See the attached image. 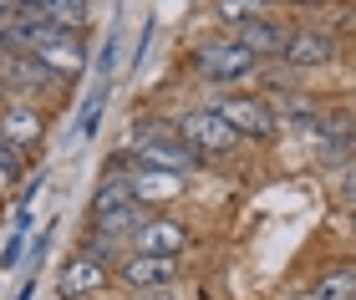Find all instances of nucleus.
Masks as SVG:
<instances>
[{"instance_id":"f257e3e1","label":"nucleus","mask_w":356,"mask_h":300,"mask_svg":"<svg viewBox=\"0 0 356 300\" xmlns=\"http://www.w3.org/2000/svg\"><path fill=\"white\" fill-rule=\"evenodd\" d=\"M188 72L209 87H239V82H254L260 56H254L250 46H239L234 36L229 41H199L188 51Z\"/></svg>"},{"instance_id":"f03ea898","label":"nucleus","mask_w":356,"mask_h":300,"mask_svg":"<svg viewBox=\"0 0 356 300\" xmlns=\"http://www.w3.org/2000/svg\"><path fill=\"white\" fill-rule=\"evenodd\" d=\"M0 76H6V87H10V97L15 102H61L72 92V82L61 72H51L36 51H0Z\"/></svg>"},{"instance_id":"7ed1b4c3","label":"nucleus","mask_w":356,"mask_h":300,"mask_svg":"<svg viewBox=\"0 0 356 300\" xmlns=\"http://www.w3.org/2000/svg\"><path fill=\"white\" fill-rule=\"evenodd\" d=\"M214 112L229 122L239 138H250V143H270L275 133H280V117H275V107L265 97H250V92H224V97L209 102Z\"/></svg>"},{"instance_id":"20e7f679","label":"nucleus","mask_w":356,"mask_h":300,"mask_svg":"<svg viewBox=\"0 0 356 300\" xmlns=\"http://www.w3.org/2000/svg\"><path fill=\"white\" fill-rule=\"evenodd\" d=\"M178 138H184V143L199 153V158H224V153H234L239 143H245V138H239V133H234V128H229V122H224L209 102L178 117Z\"/></svg>"},{"instance_id":"39448f33","label":"nucleus","mask_w":356,"mask_h":300,"mask_svg":"<svg viewBox=\"0 0 356 300\" xmlns=\"http://www.w3.org/2000/svg\"><path fill=\"white\" fill-rule=\"evenodd\" d=\"M112 280H118V270H107L102 260H92V255H67L61 260V270H56V295L61 300H97Z\"/></svg>"},{"instance_id":"423d86ee","label":"nucleus","mask_w":356,"mask_h":300,"mask_svg":"<svg viewBox=\"0 0 356 300\" xmlns=\"http://www.w3.org/2000/svg\"><path fill=\"white\" fill-rule=\"evenodd\" d=\"M173 280H178V255H127L118 265V285L122 290H173Z\"/></svg>"},{"instance_id":"0eeeda50","label":"nucleus","mask_w":356,"mask_h":300,"mask_svg":"<svg viewBox=\"0 0 356 300\" xmlns=\"http://www.w3.org/2000/svg\"><path fill=\"white\" fill-rule=\"evenodd\" d=\"M188 240H193V234H188L184 219H173V214H153L148 224L133 234L127 255H184Z\"/></svg>"},{"instance_id":"6e6552de","label":"nucleus","mask_w":356,"mask_h":300,"mask_svg":"<svg viewBox=\"0 0 356 300\" xmlns=\"http://www.w3.org/2000/svg\"><path fill=\"white\" fill-rule=\"evenodd\" d=\"M341 56V41L331 36V31H296L290 46L280 51V61L290 72H311V67H331V61Z\"/></svg>"},{"instance_id":"1a4fd4ad","label":"nucleus","mask_w":356,"mask_h":300,"mask_svg":"<svg viewBox=\"0 0 356 300\" xmlns=\"http://www.w3.org/2000/svg\"><path fill=\"white\" fill-rule=\"evenodd\" d=\"M0 138L6 143H15L21 153H31L46 138V112L36 102H10V107H0Z\"/></svg>"},{"instance_id":"9d476101","label":"nucleus","mask_w":356,"mask_h":300,"mask_svg":"<svg viewBox=\"0 0 356 300\" xmlns=\"http://www.w3.org/2000/svg\"><path fill=\"white\" fill-rule=\"evenodd\" d=\"M290 36H296V31H290L285 21H275V15H254V21H245V26L234 31V41L250 46L260 61H280V51L290 46Z\"/></svg>"},{"instance_id":"9b49d317","label":"nucleus","mask_w":356,"mask_h":300,"mask_svg":"<svg viewBox=\"0 0 356 300\" xmlns=\"http://www.w3.org/2000/svg\"><path fill=\"white\" fill-rule=\"evenodd\" d=\"M133 168H138V163L127 158V168H122V163H112V168L102 173V183H97V188H92V199H87V219L138 203V199H133Z\"/></svg>"},{"instance_id":"f8f14e48","label":"nucleus","mask_w":356,"mask_h":300,"mask_svg":"<svg viewBox=\"0 0 356 300\" xmlns=\"http://www.w3.org/2000/svg\"><path fill=\"white\" fill-rule=\"evenodd\" d=\"M316 133H321V163L346 173L356 158V117H321Z\"/></svg>"},{"instance_id":"ddd939ff","label":"nucleus","mask_w":356,"mask_h":300,"mask_svg":"<svg viewBox=\"0 0 356 300\" xmlns=\"http://www.w3.org/2000/svg\"><path fill=\"white\" fill-rule=\"evenodd\" d=\"M51 72H61L67 82H76V76L87 72V61H92V51H87V36H72V31H61V36L46 46V51H36Z\"/></svg>"},{"instance_id":"4468645a","label":"nucleus","mask_w":356,"mask_h":300,"mask_svg":"<svg viewBox=\"0 0 356 300\" xmlns=\"http://www.w3.org/2000/svg\"><path fill=\"white\" fill-rule=\"evenodd\" d=\"M148 209L143 203H127V209H112V214H97V219H87V229L92 234H102V240H118V244H133V234L148 224Z\"/></svg>"},{"instance_id":"2eb2a0df","label":"nucleus","mask_w":356,"mask_h":300,"mask_svg":"<svg viewBox=\"0 0 356 300\" xmlns=\"http://www.w3.org/2000/svg\"><path fill=\"white\" fill-rule=\"evenodd\" d=\"M184 194V178L178 173H163V168H133V199L143 209H153V203H168Z\"/></svg>"},{"instance_id":"dca6fc26","label":"nucleus","mask_w":356,"mask_h":300,"mask_svg":"<svg viewBox=\"0 0 356 300\" xmlns=\"http://www.w3.org/2000/svg\"><path fill=\"white\" fill-rule=\"evenodd\" d=\"M41 15L61 31H72V36H87V15H92V0H46Z\"/></svg>"},{"instance_id":"f3484780","label":"nucleus","mask_w":356,"mask_h":300,"mask_svg":"<svg viewBox=\"0 0 356 300\" xmlns=\"http://www.w3.org/2000/svg\"><path fill=\"white\" fill-rule=\"evenodd\" d=\"M275 117H280V128H316L326 112H321V102H311L305 92H285L280 107H275Z\"/></svg>"},{"instance_id":"a211bd4d","label":"nucleus","mask_w":356,"mask_h":300,"mask_svg":"<svg viewBox=\"0 0 356 300\" xmlns=\"http://www.w3.org/2000/svg\"><path fill=\"white\" fill-rule=\"evenodd\" d=\"M316 300H356V265H336L311 285Z\"/></svg>"},{"instance_id":"6ab92c4d","label":"nucleus","mask_w":356,"mask_h":300,"mask_svg":"<svg viewBox=\"0 0 356 300\" xmlns=\"http://www.w3.org/2000/svg\"><path fill=\"white\" fill-rule=\"evenodd\" d=\"M107 92H112V82H97V87H92V97L82 102V112H76V128H72L76 138H92V133H97V122H102V107H107Z\"/></svg>"},{"instance_id":"aec40b11","label":"nucleus","mask_w":356,"mask_h":300,"mask_svg":"<svg viewBox=\"0 0 356 300\" xmlns=\"http://www.w3.org/2000/svg\"><path fill=\"white\" fill-rule=\"evenodd\" d=\"M82 255H92V260H102L107 270H118V265L127 260V244H118V240H102V234H82Z\"/></svg>"},{"instance_id":"412c9836","label":"nucleus","mask_w":356,"mask_h":300,"mask_svg":"<svg viewBox=\"0 0 356 300\" xmlns=\"http://www.w3.org/2000/svg\"><path fill=\"white\" fill-rule=\"evenodd\" d=\"M254 15H265V6L260 0H214V21H224V26H245V21H254Z\"/></svg>"},{"instance_id":"4be33fe9","label":"nucleus","mask_w":356,"mask_h":300,"mask_svg":"<svg viewBox=\"0 0 356 300\" xmlns=\"http://www.w3.org/2000/svg\"><path fill=\"white\" fill-rule=\"evenodd\" d=\"M118 46H122V26L112 21L107 41H102V51H97V82H112V72H118Z\"/></svg>"},{"instance_id":"5701e85b","label":"nucleus","mask_w":356,"mask_h":300,"mask_svg":"<svg viewBox=\"0 0 356 300\" xmlns=\"http://www.w3.org/2000/svg\"><path fill=\"white\" fill-rule=\"evenodd\" d=\"M0 178H6V183H21L26 178V153L15 143H6V138H0Z\"/></svg>"},{"instance_id":"b1692460","label":"nucleus","mask_w":356,"mask_h":300,"mask_svg":"<svg viewBox=\"0 0 356 300\" xmlns=\"http://www.w3.org/2000/svg\"><path fill=\"white\" fill-rule=\"evenodd\" d=\"M153 36H158V21L148 15V21H143V36H138V46H133V56H127V76L143 72V61H148V51H153Z\"/></svg>"},{"instance_id":"393cba45","label":"nucleus","mask_w":356,"mask_h":300,"mask_svg":"<svg viewBox=\"0 0 356 300\" xmlns=\"http://www.w3.org/2000/svg\"><path fill=\"white\" fill-rule=\"evenodd\" d=\"M26 249H31V240H26V234H10V240H6V249H0V275H6V270H21Z\"/></svg>"},{"instance_id":"a878e982","label":"nucleus","mask_w":356,"mask_h":300,"mask_svg":"<svg viewBox=\"0 0 356 300\" xmlns=\"http://www.w3.org/2000/svg\"><path fill=\"white\" fill-rule=\"evenodd\" d=\"M341 199H346L351 209H356V163L346 168V178H341Z\"/></svg>"},{"instance_id":"bb28decb","label":"nucleus","mask_w":356,"mask_h":300,"mask_svg":"<svg viewBox=\"0 0 356 300\" xmlns=\"http://www.w3.org/2000/svg\"><path fill=\"white\" fill-rule=\"evenodd\" d=\"M26 10V0H0V21H15Z\"/></svg>"},{"instance_id":"cd10ccee","label":"nucleus","mask_w":356,"mask_h":300,"mask_svg":"<svg viewBox=\"0 0 356 300\" xmlns=\"http://www.w3.org/2000/svg\"><path fill=\"white\" fill-rule=\"evenodd\" d=\"M127 300H178V290H143V295H127Z\"/></svg>"},{"instance_id":"c85d7f7f","label":"nucleus","mask_w":356,"mask_h":300,"mask_svg":"<svg viewBox=\"0 0 356 300\" xmlns=\"http://www.w3.org/2000/svg\"><path fill=\"white\" fill-rule=\"evenodd\" d=\"M15 97H10V87H6V76H0V107H10Z\"/></svg>"},{"instance_id":"c756f323","label":"nucleus","mask_w":356,"mask_h":300,"mask_svg":"<svg viewBox=\"0 0 356 300\" xmlns=\"http://www.w3.org/2000/svg\"><path fill=\"white\" fill-rule=\"evenodd\" d=\"M285 300H316V295L311 290H296V295H285Z\"/></svg>"},{"instance_id":"7c9ffc66","label":"nucleus","mask_w":356,"mask_h":300,"mask_svg":"<svg viewBox=\"0 0 356 300\" xmlns=\"http://www.w3.org/2000/svg\"><path fill=\"white\" fill-rule=\"evenodd\" d=\"M41 6H46V0H26V10H41Z\"/></svg>"},{"instance_id":"2f4dec72","label":"nucleus","mask_w":356,"mask_h":300,"mask_svg":"<svg viewBox=\"0 0 356 300\" xmlns=\"http://www.w3.org/2000/svg\"><path fill=\"white\" fill-rule=\"evenodd\" d=\"M300 6H316V0H300Z\"/></svg>"},{"instance_id":"473e14b6","label":"nucleus","mask_w":356,"mask_h":300,"mask_svg":"<svg viewBox=\"0 0 356 300\" xmlns=\"http://www.w3.org/2000/svg\"><path fill=\"white\" fill-rule=\"evenodd\" d=\"M260 6H275V0H260Z\"/></svg>"}]
</instances>
